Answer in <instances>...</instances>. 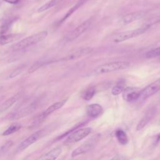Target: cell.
<instances>
[{"label": "cell", "instance_id": "6da1fadb", "mask_svg": "<svg viewBox=\"0 0 160 160\" xmlns=\"http://www.w3.org/2000/svg\"><path fill=\"white\" fill-rule=\"evenodd\" d=\"M48 35L47 31H43L39 32H37L34 34L26 37L16 44H14L12 46V49L13 51H19L28 47H30L32 45L37 44L38 42L42 41L46 38Z\"/></svg>", "mask_w": 160, "mask_h": 160}, {"label": "cell", "instance_id": "7a4b0ae2", "mask_svg": "<svg viewBox=\"0 0 160 160\" xmlns=\"http://www.w3.org/2000/svg\"><path fill=\"white\" fill-rule=\"evenodd\" d=\"M130 63L127 61H114L98 66L94 70L96 74H102L114 72L129 68Z\"/></svg>", "mask_w": 160, "mask_h": 160}, {"label": "cell", "instance_id": "3957f363", "mask_svg": "<svg viewBox=\"0 0 160 160\" xmlns=\"http://www.w3.org/2000/svg\"><path fill=\"white\" fill-rule=\"evenodd\" d=\"M151 26V24H145L144 26L138 29L117 33L112 36V41L116 43H118V42H123L128 39L135 38L136 36H138L144 33L146 31H148L150 28Z\"/></svg>", "mask_w": 160, "mask_h": 160}, {"label": "cell", "instance_id": "277c9868", "mask_svg": "<svg viewBox=\"0 0 160 160\" xmlns=\"http://www.w3.org/2000/svg\"><path fill=\"white\" fill-rule=\"evenodd\" d=\"M91 131V128H84L76 129V131H73L70 134H69L64 143L69 144L78 142L80 140L84 139L88 135H89Z\"/></svg>", "mask_w": 160, "mask_h": 160}, {"label": "cell", "instance_id": "5b68a950", "mask_svg": "<svg viewBox=\"0 0 160 160\" xmlns=\"http://www.w3.org/2000/svg\"><path fill=\"white\" fill-rule=\"evenodd\" d=\"M44 132V129H40L30 135L29 137H28L19 144V146L17 148V151H22L26 149L27 148H28L29 146H30L31 144L36 142L39 138L43 136Z\"/></svg>", "mask_w": 160, "mask_h": 160}, {"label": "cell", "instance_id": "8992f818", "mask_svg": "<svg viewBox=\"0 0 160 160\" xmlns=\"http://www.w3.org/2000/svg\"><path fill=\"white\" fill-rule=\"evenodd\" d=\"M91 19H89L83 22H82L80 25L76 27L74 29H73L66 37V39L68 41H71L77 39L79 37L82 33H84L90 26L91 24Z\"/></svg>", "mask_w": 160, "mask_h": 160}, {"label": "cell", "instance_id": "52a82bcc", "mask_svg": "<svg viewBox=\"0 0 160 160\" xmlns=\"http://www.w3.org/2000/svg\"><path fill=\"white\" fill-rule=\"evenodd\" d=\"M93 51V49L91 47H85V48H79L78 49H74L69 52L68 54L65 56L62 59L64 61H71L74 60L81 57L85 56L87 54H89Z\"/></svg>", "mask_w": 160, "mask_h": 160}, {"label": "cell", "instance_id": "ba28073f", "mask_svg": "<svg viewBox=\"0 0 160 160\" xmlns=\"http://www.w3.org/2000/svg\"><path fill=\"white\" fill-rule=\"evenodd\" d=\"M160 91V79L151 83L141 91L140 98L145 99Z\"/></svg>", "mask_w": 160, "mask_h": 160}, {"label": "cell", "instance_id": "9c48e42d", "mask_svg": "<svg viewBox=\"0 0 160 160\" xmlns=\"http://www.w3.org/2000/svg\"><path fill=\"white\" fill-rule=\"evenodd\" d=\"M66 102V99L61 101H59V102H56L54 104H52V105H51L50 106H49L45 111H44L38 118L37 120L35 121L34 124L36 123V124H39L40 122L42 121L46 117H48L49 115H50L51 114H52L53 112L56 111V110L60 109L61 108H62L65 102Z\"/></svg>", "mask_w": 160, "mask_h": 160}, {"label": "cell", "instance_id": "30bf717a", "mask_svg": "<svg viewBox=\"0 0 160 160\" xmlns=\"http://www.w3.org/2000/svg\"><path fill=\"white\" fill-rule=\"evenodd\" d=\"M141 90L136 88L128 87L125 88L122 92L124 99L128 102H132L140 98Z\"/></svg>", "mask_w": 160, "mask_h": 160}, {"label": "cell", "instance_id": "8fae6325", "mask_svg": "<svg viewBox=\"0 0 160 160\" xmlns=\"http://www.w3.org/2000/svg\"><path fill=\"white\" fill-rule=\"evenodd\" d=\"M144 15L145 12L144 11L131 12L123 16L121 18V21L124 24H129L136 20H138L142 18Z\"/></svg>", "mask_w": 160, "mask_h": 160}, {"label": "cell", "instance_id": "7c38bea8", "mask_svg": "<svg viewBox=\"0 0 160 160\" xmlns=\"http://www.w3.org/2000/svg\"><path fill=\"white\" fill-rule=\"evenodd\" d=\"M155 112H156V109L154 108H152V109L148 110V111H147V112L145 114L144 117L141 119V121L138 124V125L136 126V130L140 131L142 128H144L146 126V125L153 118V116L155 114Z\"/></svg>", "mask_w": 160, "mask_h": 160}, {"label": "cell", "instance_id": "4fadbf2b", "mask_svg": "<svg viewBox=\"0 0 160 160\" xmlns=\"http://www.w3.org/2000/svg\"><path fill=\"white\" fill-rule=\"evenodd\" d=\"M35 108H36V106H34V104H31V105L21 109L20 111L12 114V115H11V116H9V119H19L22 117H24L26 116H28V114H31L34 111V109Z\"/></svg>", "mask_w": 160, "mask_h": 160}, {"label": "cell", "instance_id": "5bb4252c", "mask_svg": "<svg viewBox=\"0 0 160 160\" xmlns=\"http://www.w3.org/2000/svg\"><path fill=\"white\" fill-rule=\"evenodd\" d=\"M102 108L98 104H92L87 107V114L88 116L96 118L99 116L102 112Z\"/></svg>", "mask_w": 160, "mask_h": 160}, {"label": "cell", "instance_id": "9a60e30c", "mask_svg": "<svg viewBox=\"0 0 160 160\" xmlns=\"http://www.w3.org/2000/svg\"><path fill=\"white\" fill-rule=\"evenodd\" d=\"M23 34H4L0 36V44L4 45L9 42H14L20 39Z\"/></svg>", "mask_w": 160, "mask_h": 160}, {"label": "cell", "instance_id": "2e32d148", "mask_svg": "<svg viewBox=\"0 0 160 160\" xmlns=\"http://www.w3.org/2000/svg\"><path fill=\"white\" fill-rule=\"evenodd\" d=\"M61 152L62 149L61 148H54L42 156L39 160H56L61 154Z\"/></svg>", "mask_w": 160, "mask_h": 160}, {"label": "cell", "instance_id": "e0dca14e", "mask_svg": "<svg viewBox=\"0 0 160 160\" xmlns=\"http://www.w3.org/2000/svg\"><path fill=\"white\" fill-rule=\"evenodd\" d=\"M19 98V95L18 94H15L9 99H8L6 101H5L0 106V113L6 111L8 109H9L11 106H12Z\"/></svg>", "mask_w": 160, "mask_h": 160}, {"label": "cell", "instance_id": "ac0fdd59", "mask_svg": "<svg viewBox=\"0 0 160 160\" xmlns=\"http://www.w3.org/2000/svg\"><path fill=\"white\" fill-rule=\"evenodd\" d=\"M92 144L91 143H87V144H82L81 146H79L78 148L75 149L72 154H71V156L72 157H75L77 156L78 155H80L81 154H84L89 151H90L91 149V148H92Z\"/></svg>", "mask_w": 160, "mask_h": 160}, {"label": "cell", "instance_id": "d6986e66", "mask_svg": "<svg viewBox=\"0 0 160 160\" xmlns=\"http://www.w3.org/2000/svg\"><path fill=\"white\" fill-rule=\"evenodd\" d=\"M116 137L118 142L122 144L125 145L128 142V138L126 133L121 129H118L115 132Z\"/></svg>", "mask_w": 160, "mask_h": 160}, {"label": "cell", "instance_id": "ffe728a7", "mask_svg": "<svg viewBox=\"0 0 160 160\" xmlns=\"http://www.w3.org/2000/svg\"><path fill=\"white\" fill-rule=\"evenodd\" d=\"M124 86H125V82L123 79H121L119 81H118L116 84L112 88L111 90L112 94L116 96L122 92L124 89H125Z\"/></svg>", "mask_w": 160, "mask_h": 160}, {"label": "cell", "instance_id": "44dd1931", "mask_svg": "<svg viewBox=\"0 0 160 160\" xmlns=\"http://www.w3.org/2000/svg\"><path fill=\"white\" fill-rule=\"evenodd\" d=\"M96 93V88L94 86L87 88L82 93V98L86 101L91 100Z\"/></svg>", "mask_w": 160, "mask_h": 160}, {"label": "cell", "instance_id": "7402d4cb", "mask_svg": "<svg viewBox=\"0 0 160 160\" xmlns=\"http://www.w3.org/2000/svg\"><path fill=\"white\" fill-rule=\"evenodd\" d=\"M21 128V125L19 123H14L10 125L6 130L4 131V132L2 133V136H8L11 135L18 131H19Z\"/></svg>", "mask_w": 160, "mask_h": 160}, {"label": "cell", "instance_id": "603a6c76", "mask_svg": "<svg viewBox=\"0 0 160 160\" xmlns=\"http://www.w3.org/2000/svg\"><path fill=\"white\" fill-rule=\"evenodd\" d=\"M83 2H84V0H81V1H79L76 5H74L73 7H72L68 12H67V13L66 14V15L61 19V20L59 21V24H61L63 21H64L67 18H68L82 3H83Z\"/></svg>", "mask_w": 160, "mask_h": 160}, {"label": "cell", "instance_id": "cb8c5ba5", "mask_svg": "<svg viewBox=\"0 0 160 160\" xmlns=\"http://www.w3.org/2000/svg\"><path fill=\"white\" fill-rule=\"evenodd\" d=\"M57 1H58V0H50V1H49L48 2H47L46 3L43 4L42 6H41L38 9V11L39 12H42L43 11H45L51 8L52 7H53L57 3Z\"/></svg>", "mask_w": 160, "mask_h": 160}, {"label": "cell", "instance_id": "d4e9b609", "mask_svg": "<svg viewBox=\"0 0 160 160\" xmlns=\"http://www.w3.org/2000/svg\"><path fill=\"white\" fill-rule=\"evenodd\" d=\"M145 56L148 58H152L159 56H160V46L148 51L146 53Z\"/></svg>", "mask_w": 160, "mask_h": 160}, {"label": "cell", "instance_id": "484cf974", "mask_svg": "<svg viewBox=\"0 0 160 160\" xmlns=\"http://www.w3.org/2000/svg\"><path fill=\"white\" fill-rule=\"evenodd\" d=\"M13 144V142L11 141H7L4 144H3L0 148V156L6 152Z\"/></svg>", "mask_w": 160, "mask_h": 160}, {"label": "cell", "instance_id": "4316f807", "mask_svg": "<svg viewBox=\"0 0 160 160\" xmlns=\"http://www.w3.org/2000/svg\"><path fill=\"white\" fill-rule=\"evenodd\" d=\"M84 124V122H82V123H81V124H78V125H76V126H75L72 129H70V130H69V131H68L67 132H66L65 133H64L63 134H62V135H61V136H59L58 138H57V139H62V138H63L64 136H67V135H69V134H70L71 132H72L73 131H74L75 130H76V129H78V128H79V127H80V126H82V124L83 125Z\"/></svg>", "mask_w": 160, "mask_h": 160}, {"label": "cell", "instance_id": "83f0119b", "mask_svg": "<svg viewBox=\"0 0 160 160\" xmlns=\"http://www.w3.org/2000/svg\"><path fill=\"white\" fill-rule=\"evenodd\" d=\"M23 67H19V68H17L16 70H14V71H12V72H11V74L9 75V78H14V77H16V76H17L18 75H19V74H21V72L22 71V70H23Z\"/></svg>", "mask_w": 160, "mask_h": 160}, {"label": "cell", "instance_id": "f1b7e54d", "mask_svg": "<svg viewBox=\"0 0 160 160\" xmlns=\"http://www.w3.org/2000/svg\"><path fill=\"white\" fill-rule=\"evenodd\" d=\"M159 141H160V133L155 135L153 137V144L156 146L159 142Z\"/></svg>", "mask_w": 160, "mask_h": 160}, {"label": "cell", "instance_id": "f546056e", "mask_svg": "<svg viewBox=\"0 0 160 160\" xmlns=\"http://www.w3.org/2000/svg\"><path fill=\"white\" fill-rule=\"evenodd\" d=\"M5 2L9 3V4H18L20 0H4Z\"/></svg>", "mask_w": 160, "mask_h": 160}, {"label": "cell", "instance_id": "4dcf8cb0", "mask_svg": "<svg viewBox=\"0 0 160 160\" xmlns=\"http://www.w3.org/2000/svg\"><path fill=\"white\" fill-rule=\"evenodd\" d=\"M111 160H124V158L120 155H116L114 158H112Z\"/></svg>", "mask_w": 160, "mask_h": 160}]
</instances>
